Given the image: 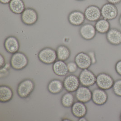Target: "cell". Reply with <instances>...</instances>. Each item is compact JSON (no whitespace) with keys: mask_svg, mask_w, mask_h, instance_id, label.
Here are the masks:
<instances>
[{"mask_svg":"<svg viewBox=\"0 0 121 121\" xmlns=\"http://www.w3.org/2000/svg\"><path fill=\"white\" fill-rule=\"evenodd\" d=\"M6 64V60L5 59L4 56L0 54V68H2Z\"/></svg>","mask_w":121,"mask_h":121,"instance_id":"obj_30","label":"cell"},{"mask_svg":"<svg viewBox=\"0 0 121 121\" xmlns=\"http://www.w3.org/2000/svg\"><path fill=\"white\" fill-rule=\"evenodd\" d=\"M115 69L116 73L121 76V60L118 61L115 66Z\"/></svg>","mask_w":121,"mask_h":121,"instance_id":"obj_29","label":"cell"},{"mask_svg":"<svg viewBox=\"0 0 121 121\" xmlns=\"http://www.w3.org/2000/svg\"><path fill=\"white\" fill-rule=\"evenodd\" d=\"M115 81L110 74L106 73H100L96 78V84L98 87L104 90L112 88Z\"/></svg>","mask_w":121,"mask_h":121,"instance_id":"obj_5","label":"cell"},{"mask_svg":"<svg viewBox=\"0 0 121 121\" xmlns=\"http://www.w3.org/2000/svg\"><path fill=\"white\" fill-rule=\"evenodd\" d=\"M94 26L97 32L102 34H106L111 29L109 21L103 18L97 21Z\"/></svg>","mask_w":121,"mask_h":121,"instance_id":"obj_23","label":"cell"},{"mask_svg":"<svg viewBox=\"0 0 121 121\" xmlns=\"http://www.w3.org/2000/svg\"><path fill=\"white\" fill-rule=\"evenodd\" d=\"M78 121H88V119H86L85 117H81L80 118H78Z\"/></svg>","mask_w":121,"mask_h":121,"instance_id":"obj_33","label":"cell"},{"mask_svg":"<svg viewBox=\"0 0 121 121\" xmlns=\"http://www.w3.org/2000/svg\"><path fill=\"white\" fill-rule=\"evenodd\" d=\"M52 69L55 74L59 76H65L69 73L67 64L64 61L58 60L53 64Z\"/></svg>","mask_w":121,"mask_h":121,"instance_id":"obj_18","label":"cell"},{"mask_svg":"<svg viewBox=\"0 0 121 121\" xmlns=\"http://www.w3.org/2000/svg\"><path fill=\"white\" fill-rule=\"evenodd\" d=\"M77 0V1H84V0Z\"/></svg>","mask_w":121,"mask_h":121,"instance_id":"obj_35","label":"cell"},{"mask_svg":"<svg viewBox=\"0 0 121 121\" xmlns=\"http://www.w3.org/2000/svg\"><path fill=\"white\" fill-rule=\"evenodd\" d=\"M35 88V83L32 79L26 78L19 83L17 87L18 96L21 99H26L29 97Z\"/></svg>","mask_w":121,"mask_h":121,"instance_id":"obj_1","label":"cell"},{"mask_svg":"<svg viewBox=\"0 0 121 121\" xmlns=\"http://www.w3.org/2000/svg\"><path fill=\"white\" fill-rule=\"evenodd\" d=\"M92 91L89 87L80 86L75 92V98L77 101L86 104L92 100Z\"/></svg>","mask_w":121,"mask_h":121,"instance_id":"obj_14","label":"cell"},{"mask_svg":"<svg viewBox=\"0 0 121 121\" xmlns=\"http://www.w3.org/2000/svg\"><path fill=\"white\" fill-rule=\"evenodd\" d=\"M11 0H0V2L3 5L9 4Z\"/></svg>","mask_w":121,"mask_h":121,"instance_id":"obj_32","label":"cell"},{"mask_svg":"<svg viewBox=\"0 0 121 121\" xmlns=\"http://www.w3.org/2000/svg\"><path fill=\"white\" fill-rule=\"evenodd\" d=\"M71 108L72 114L78 119L85 117L88 112V108L85 104L78 101L74 102Z\"/></svg>","mask_w":121,"mask_h":121,"instance_id":"obj_16","label":"cell"},{"mask_svg":"<svg viewBox=\"0 0 121 121\" xmlns=\"http://www.w3.org/2000/svg\"><path fill=\"white\" fill-rule=\"evenodd\" d=\"M67 66L69 72L70 73H74L76 72L78 68V66L75 62H70L67 64Z\"/></svg>","mask_w":121,"mask_h":121,"instance_id":"obj_27","label":"cell"},{"mask_svg":"<svg viewBox=\"0 0 121 121\" xmlns=\"http://www.w3.org/2000/svg\"><path fill=\"white\" fill-rule=\"evenodd\" d=\"M78 78L80 84L82 86L90 87L96 84L97 76L88 69L82 70Z\"/></svg>","mask_w":121,"mask_h":121,"instance_id":"obj_6","label":"cell"},{"mask_svg":"<svg viewBox=\"0 0 121 121\" xmlns=\"http://www.w3.org/2000/svg\"><path fill=\"white\" fill-rule=\"evenodd\" d=\"M97 32L95 26L90 23L83 24L79 30L80 36L86 40H91L94 38Z\"/></svg>","mask_w":121,"mask_h":121,"instance_id":"obj_9","label":"cell"},{"mask_svg":"<svg viewBox=\"0 0 121 121\" xmlns=\"http://www.w3.org/2000/svg\"><path fill=\"white\" fill-rule=\"evenodd\" d=\"M74 62L78 68L82 70L88 69L92 65L88 54L83 51L78 53L75 56Z\"/></svg>","mask_w":121,"mask_h":121,"instance_id":"obj_13","label":"cell"},{"mask_svg":"<svg viewBox=\"0 0 121 121\" xmlns=\"http://www.w3.org/2000/svg\"><path fill=\"white\" fill-rule=\"evenodd\" d=\"M101 11L102 17L108 21L115 19L118 14V9L115 5L108 2L102 6Z\"/></svg>","mask_w":121,"mask_h":121,"instance_id":"obj_8","label":"cell"},{"mask_svg":"<svg viewBox=\"0 0 121 121\" xmlns=\"http://www.w3.org/2000/svg\"><path fill=\"white\" fill-rule=\"evenodd\" d=\"M75 97L72 93L68 92L64 94L61 98V104L66 108H71L74 103Z\"/></svg>","mask_w":121,"mask_h":121,"instance_id":"obj_24","label":"cell"},{"mask_svg":"<svg viewBox=\"0 0 121 121\" xmlns=\"http://www.w3.org/2000/svg\"><path fill=\"white\" fill-rule=\"evenodd\" d=\"M29 63L27 56L22 52H17L11 55L10 64L11 67L16 70H22L25 69Z\"/></svg>","mask_w":121,"mask_h":121,"instance_id":"obj_2","label":"cell"},{"mask_svg":"<svg viewBox=\"0 0 121 121\" xmlns=\"http://www.w3.org/2000/svg\"><path fill=\"white\" fill-rule=\"evenodd\" d=\"M11 67L10 64L6 63L5 65L0 68V77L1 78L7 77L9 74V69Z\"/></svg>","mask_w":121,"mask_h":121,"instance_id":"obj_26","label":"cell"},{"mask_svg":"<svg viewBox=\"0 0 121 121\" xmlns=\"http://www.w3.org/2000/svg\"><path fill=\"white\" fill-rule=\"evenodd\" d=\"M8 5L11 12L17 15H21L26 8L23 0H11Z\"/></svg>","mask_w":121,"mask_h":121,"instance_id":"obj_21","label":"cell"},{"mask_svg":"<svg viewBox=\"0 0 121 121\" xmlns=\"http://www.w3.org/2000/svg\"><path fill=\"white\" fill-rule=\"evenodd\" d=\"M106 39L110 44L119 45L121 44V31L116 28H111L106 33Z\"/></svg>","mask_w":121,"mask_h":121,"instance_id":"obj_17","label":"cell"},{"mask_svg":"<svg viewBox=\"0 0 121 121\" xmlns=\"http://www.w3.org/2000/svg\"><path fill=\"white\" fill-rule=\"evenodd\" d=\"M108 96L106 90L98 88L92 91V101L97 106H103L106 104Z\"/></svg>","mask_w":121,"mask_h":121,"instance_id":"obj_12","label":"cell"},{"mask_svg":"<svg viewBox=\"0 0 121 121\" xmlns=\"http://www.w3.org/2000/svg\"><path fill=\"white\" fill-rule=\"evenodd\" d=\"M85 19L84 12L79 10L72 11L68 16V20L69 24L75 26L83 25Z\"/></svg>","mask_w":121,"mask_h":121,"instance_id":"obj_15","label":"cell"},{"mask_svg":"<svg viewBox=\"0 0 121 121\" xmlns=\"http://www.w3.org/2000/svg\"><path fill=\"white\" fill-rule=\"evenodd\" d=\"M112 88L115 95L121 97V79H117L114 82Z\"/></svg>","mask_w":121,"mask_h":121,"instance_id":"obj_25","label":"cell"},{"mask_svg":"<svg viewBox=\"0 0 121 121\" xmlns=\"http://www.w3.org/2000/svg\"><path fill=\"white\" fill-rule=\"evenodd\" d=\"M63 82L65 89L67 92L72 93L76 92L81 84L78 77L74 74L66 76Z\"/></svg>","mask_w":121,"mask_h":121,"instance_id":"obj_7","label":"cell"},{"mask_svg":"<svg viewBox=\"0 0 121 121\" xmlns=\"http://www.w3.org/2000/svg\"><path fill=\"white\" fill-rule=\"evenodd\" d=\"M107 0L108 3H110L114 5L118 4L121 2V0Z\"/></svg>","mask_w":121,"mask_h":121,"instance_id":"obj_31","label":"cell"},{"mask_svg":"<svg viewBox=\"0 0 121 121\" xmlns=\"http://www.w3.org/2000/svg\"><path fill=\"white\" fill-rule=\"evenodd\" d=\"M57 59L58 60L65 61L70 57L71 51L70 49L65 45L60 44L56 50Z\"/></svg>","mask_w":121,"mask_h":121,"instance_id":"obj_22","label":"cell"},{"mask_svg":"<svg viewBox=\"0 0 121 121\" xmlns=\"http://www.w3.org/2000/svg\"><path fill=\"white\" fill-rule=\"evenodd\" d=\"M64 88L63 82L59 79L51 80L47 85V89L49 92L54 95L60 93Z\"/></svg>","mask_w":121,"mask_h":121,"instance_id":"obj_20","label":"cell"},{"mask_svg":"<svg viewBox=\"0 0 121 121\" xmlns=\"http://www.w3.org/2000/svg\"><path fill=\"white\" fill-rule=\"evenodd\" d=\"M21 19L24 25L28 26H32L38 22V13L36 10L33 8H26L21 14Z\"/></svg>","mask_w":121,"mask_h":121,"instance_id":"obj_4","label":"cell"},{"mask_svg":"<svg viewBox=\"0 0 121 121\" xmlns=\"http://www.w3.org/2000/svg\"><path fill=\"white\" fill-rule=\"evenodd\" d=\"M4 47L6 51L10 54H13L18 52L20 48L19 39L15 36H9L4 40Z\"/></svg>","mask_w":121,"mask_h":121,"instance_id":"obj_10","label":"cell"},{"mask_svg":"<svg viewBox=\"0 0 121 121\" xmlns=\"http://www.w3.org/2000/svg\"><path fill=\"white\" fill-rule=\"evenodd\" d=\"M88 54L92 62V65L96 64L97 60V58H96L95 52L94 51H90L88 52Z\"/></svg>","mask_w":121,"mask_h":121,"instance_id":"obj_28","label":"cell"},{"mask_svg":"<svg viewBox=\"0 0 121 121\" xmlns=\"http://www.w3.org/2000/svg\"><path fill=\"white\" fill-rule=\"evenodd\" d=\"M120 120L121 121V114H120Z\"/></svg>","mask_w":121,"mask_h":121,"instance_id":"obj_36","label":"cell"},{"mask_svg":"<svg viewBox=\"0 0 121 121\" xmlns=\"http://www.w3.org/2000/svg\"><path fill=\"white\" fill-rule=\"evenodd\" d=\"M13 91L10 87L6 85H0V102L1 103L9 102L13 99Z\"/></svg>","mask_w":121,"mask_h":121,"instance_id":"obj_19","label":"cell"},{"mask_svg":"<svg viewBox=\"0 0 121 121\" xmlns=\"http://www.w3.org/2000/svg\"><path fill=\"white\" fill-rule=\"evenodd\" d=\"M39 60L45 65L53 64L57 59L56 50L50 47H44L38 54Z\"/></svg>","mask_w":121,"mask_h":121,"instance_id":"obj_3","label":"cell"},{"mask_svg":"<svg viewBox=\"0 0 121 121\" xmlns=\"http://www.w3.org/2000/svg\"><path fill=\"white\" fill-rule=\"evenodd\" d=\"M85 19L90 22H96L102 17L101 11L98 6L90 5L84 11Z\"/></svg>","mask_w":121,"mask_h":121,"instance_id":"obj_11","label":"cell"},{"mask_svg":"<svg viewBox=\"0 0 121 121\" xmlns=\"http://www.w3.org/2000/svg\"><path fill=\"white\" fill-rule=\"evenodd\" d=\"M119 24L120 25V26H121V14L119 17Z\"/></svg>","mask_w":121,"mask_h":121,"instance_id":"obj_34","label":"cell"}]
</instances>
